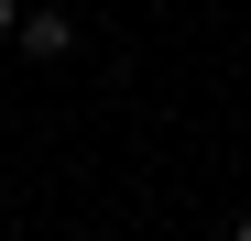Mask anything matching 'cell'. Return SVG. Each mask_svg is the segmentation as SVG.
<instances>
[{
	"mask_svg": "<svg viewBox=\"0 0 251 241\" xmlns=\"http://www.w3.org/2000/svg\"><path fill=\"white\" fill-rule=\"evenodd\" d=\"M229 241H251V209H240V219H229Z\"/></svg>",
	"mask_w": 251,
	"mask_h": 241,
	"instance_id": "cell-3",
	"label": "cell"
},
{
	"mask_svg": "<svg viewBox=\"0 0 251 241\" xmlns=\"http://www.w3.org/2000/svg\"><path fill=\"white\" fill-rule=\"evenodd\" d=\"M11 44L55 66V55H76V22H66V11H22V33H11Z\"/></svg>",
	"mask_w": 251,
	"mask_h": 241,
	"instance_id": "cell-1",
	"label": "cell"
},
{
	"mask_svg": "<svg viewBox=\"0 0 251 241\" xmlns=\"http://www.w3.org/2000/svg\"><path fill=\"white\" fill-rule=\"evenodd\" d=\"M11 33H22V0H0V44H11Z\"/></svg>",
	"mask_w": 251,
	"mask_h": 241,
	"instance_id": "cell-2",
	"label": "cell"
}]
</instances>
